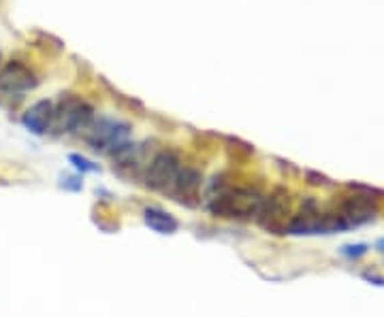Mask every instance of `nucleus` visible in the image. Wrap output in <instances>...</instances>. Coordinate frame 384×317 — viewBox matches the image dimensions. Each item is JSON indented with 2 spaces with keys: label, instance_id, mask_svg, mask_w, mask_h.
<instances>
[{
  "label": "nucleus",
  "instance_id": "1",
  "mask_svg": "<svg viewBox=\"0 0 384 317\" xmlns=\"http://www.w3.org/2000/svg\"><path fill=\"white\" fill-rule=\"evenodd\" d=\"M265 196L254 188H226L222 194L211 198L207 209L222 220H256Z\"/></svg>",
  "mask_w": 384,
  "mask_h": 317
},
{
  "label": "nucleus",
  "instance_id": "2",
  "mask_svg": "<svg viewBox=\"0 0 384 317\" xmlns=\"http://www.w3.org/2000/svg\"><path fill=\"white\" fill-rule=\"evenodd\" d=\"M94 122V109L84 98L62 94L53 105V128L58 134H84Z\"/></svg>",
  "mask_w": 384,
  "mask_h": 317
},
{
  "label": "nucleus",
  "instance_id": "3",
  "mask_svg": "<svg viewBox=\"0 0 384 317\" xmlns=\"http://www.w3.org/2000/svg\"><path fill=\"white\" fill-rule=\"evenodd\" d=\"M130 124L115 120V117H99L90 124V128L84 132L86 143L94 151H113L118 145L130 141Z\"/></svg>",
  "mask_w": 384,
  "mask_h": 317
},
{
  "label": "nucleus",
  "instance_id": "4",
  "mask_svg": "<svg viewBox=\"0 0 384 317\" xmlns=\"http://www.w3.org/2000/svg\"><path fill=\"white\" fill-rule=\"evenodd\" d=\"M180 168H182V160L173 149L156 151L143 173V186L154 192H169Z\"/></svg>",
  "mask_w": 384,
  "mask_h": 317
},
{
  "label": "nucleus",
  "instance_id": "5",
  "mask_svg": "<svg viewBox=\"0 0 384 317\" xmlns=\"http://www.w3.org/2000/svg\"><path fill=\"white\" fill-rule=\"evenodd\" d=\"M147 143H122L113 151H109L111 162H113V170H118V175H122L124 179H132V177H141L149 164L152 157L147 155Z\"/></svg>",
  "mask_w": 384,
  "mask_h": 317
},
{
  "label": "nucleus",
  "instance_id": "6",
  "mask_svg": "<svg viewBox=\"0 0 384 317\" xmlns=\"http://www.w3.org/2000/svg\"><path fill=\"white\" fill-rule=\"evenodd\" d=\"M38 86V79L34 71H30L26 64L11 60L0 68V92L9 96H22L26 92H32Z\"/></svg>",
  "mask_w": 384,
  "mask_h": 317
},
{
  "label": "nucleus",
  "instance_id": "7",
  "mask_svg": "<svg viewBox=\"0 0 384 317\" xmlns=\"http://www.w3.org/2000/svg\"><path fill=\"white\" fill-rule=\"evenodd\" d=\"M201 188H203V173L195 166H182L176 181L169 188V194L173 201H178L180 205L197 207Z\"/></svg>",
  "mask_w": 384,
  "mask_h": 317
},
{
  "label": "nucleus",
  "instance_id": "8",
  "mask_svg": "<svg viewBox=\"0 0 384 317\" xmlns=\"http://www.w3.org/2000/svg\"><path fill=\"white\" fill-rule=\"evenodd\" d=\"M286 215H288V194L282 188H278V190H274L272 196H267L263 201L256 222L269 232L282 234Z\"/></svg>",
  "mask_w": 384,
  "mask_h": 317
},
{
  "label": "nucleus",
  "instance_id": "9",
  "mask_svg": "<svg viewBox=\"0 0 384 317\" xmlns=\"http://www.w3.org/2000/svg\"><path fill=\"white\" fill-rule=\"evenodd\" d=\"M22 126L34 136H45L53 128V103L51 101L34 103L22 115Z\"/></svg>",
  "mask_w": 384,
  "mask_h": 317
},
{
  "label": "nucleus",
  "instance_id": "10",
  "mask_svg": "<svg viewBox=\"0 0 384 317\" xmlns=\"http://www.w3.org/2000/svg\"><path fill=\"white\" fill-rule=\"evenodd\" d=\"M143 222L149 230L158 232V234H176L180 230V222L176 220V217L158 207H145Z\"/></svg>",
  "mask_w": 384,
  "mask_h": 317
},
{
  "label": "nucleus",
  "instance_id": "11",
  "mask_svg": "<svg viewBox=\"0 0 384 317\" xmlns=\"http://www.w3.org/2000/svg\"><path fill=\"white\" fill-rule=\"evenodd\" d=\"M69 162L73 164V168L80 173V175H86V173H101V166L92 162L90 157L82 155V153H71L69 155Z\"/></svg>",
  "mask_w": 384,
  "mask_h": 317
},
{
  "label": "nucleus",
  "instance_id": "12",
  "mask_svg": "<svg viewBox=\"0 0 384 317\" xmlns=\"http://www.w3.org/2000/svg\"><path fill=\"white\" fill-rule=\"evenodd\" d=\"M60 188H64V190H69V192H82V188H84L82 175H69V177H62Z\"/></svg>",
  "mask_w": 384,
  "mask_h": 317
},
{
  "label": "nucleus",
  "instance_id": "13",
  "mask_svg": "<svg viewBox=\"0 0 384 317\" xmlns=\"http://www.w3.org/2000/svg\"><path fill=\"white\" fill-rule=\"evenodd\" d=\"M0 60H3V58H0Z\"/></svg>",
  "mask_w": 384,
  "mask_h": 317
}]
</instances>
